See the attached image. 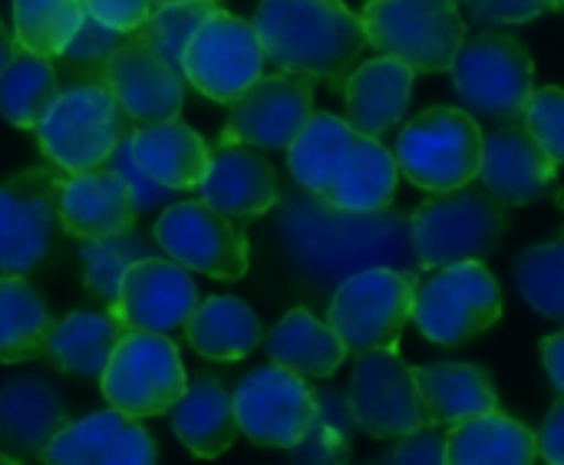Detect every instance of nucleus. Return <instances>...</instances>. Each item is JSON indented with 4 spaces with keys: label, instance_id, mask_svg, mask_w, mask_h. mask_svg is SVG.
Returning a JSON list of instances; mask_svg holds the SVG:
<instances>
[{
    "label": "nucleus",
    "instance_id": "nucleus-49",
    "mask_svg": "<svg viewBox=\"0 0 564 465\" xmlns=\"http://www.w3.org/2000/svg\"><path fill=\"white\" fill-rule=\"evenodd\" d=\"M13 40L7 36V30H3V23H0V73L7 69V63H10V56H13Z\"/></svg>",
    "mask_w": 564,
    "mask_h": 465
},
{
    "label": "nucleus",
    "instance_id": "nucleus-44",
    "mask_svg": "<svg viewBox=\"0 0 564 465\" xmlns=\"http://www.w3.org/2000/svg\"><path fill=\"white\" fill-rule=\"evenodd\" d=\"M106 169H112V172H119V175L126 179V185H129V192H132V198H135V212H139V215L172 198V188H162L159 182H152V179L135 165V159H132V152H129V136H126V139L116 145V152L106 159Z\"/></svg>",
    "mask_w": 564,
    "mask_h": 465
},
{
    "label": "nucleus",
    "instance_id": "nucleus-18",
    "mask_svg": "<svg viewBox=\"0 0 564 465\" xmlns=\"http://www.w3.org/2000/svg\"><path fill=\"white\" fill-rule=\"evenodd\" d=\"M106 86L119 99L132 122H165L178 119L185 102V76L135 30L126 33L119 50L106 63Z\"/></svg>",
    "mask_w": 564,
    "mask_h": 465
},
{
    "label": "nucleus",
    "instance_id": "nucleus-14",
    "mask_svg": "<svg viewBox=\"0 0 564 465\" xmlns=\"http://www.w3.org/2000/svg\"><path fill=\"white\" fill-rule=\"evenodd\" d=\"M347 400L360 433L373 440H400L430 426L413 367L397 354V347L357 354Z\"/></svg>",
    "mask_w": 564,
    "mask_h": 465
},
{
    "label": "nucleus",
    "instance_id": "nucleus-21",
    "mask_svg": "<svg viewBox=\"0 0 564 465\" xmlns=\"http://www.w3.org/2000/svg\"><path fill=\"white\" fill-rule=\"evenodd\" d=\"M198 192L205 205L238 221H254L281 202L274 165L251 145H215Z\"/></svg>",
    "mask_w": 564,
    "mask_h": 465
},
{
    "label": "nucleus",
    "instance_id": "nucleus-39",
    "mask_svg": "<svg viewBox=\"0 0 564 465\" xmlns=\"http://www.w3.org/2000/svg\"><path fill=\"white\" fill-rule=\"evenodd\" d=\"M159 245H149L135 228L109 235V238H96V241H79V261H83V281L89 288L93 298H99L106 307H112L122 274L142 261L152 258Z\"/></svg>",
    "mask_w": 564,
    "mask_h": 465
},
{
    "label": "nucleus",
    "instance_id": "nucleus-35",
    "mask_svg": "<svg viewBox=\"0 0 564 465\" xmlns=\"http://www.w3.org/2000/svg\"><path fill=\"white\" fill-rule=\"evenodd\" d=\"M59 96L56 66L26 46H17L0 73V116L17 129H36Z\"/></svg>",
    "mask_w": 564,
    "mask_h": 465
},
{
    "label": "nucleus",
    "instance_id": "nucleus-6",
    "mask_svg": "<svg viewBox=\"0 0 564 465\" xmlns=\"http://www.w3.org/2000/svg\"><path fill=\"white\" fill-rule=\"evenodd\" d=\"M482 139V126L463 106H436L403 126L393 159L400 175L416 188L453 192L476 182Z\"/></svg>",
    "mask_w": 564,
    "mask_h": 465
},
{
    "label": "nucleus",
    "instance_id": "nucleus-42",
    "mask_svg": "<svg viewBox=\"0 0 564 465\" xmlns=\"http://www.w3.org/2000/svg\"><path fill=\"white\" fill-rule=\"evenodd\" d=\"M522 126L532 132V139L564 165V89L558 86H542L532 93L529 109Z\"/></svg>",
    "mask_w": 564,
    "mask_h": 465
},
{
    "label": "nucleus",
    "instance_id": "nucleus-23",
    "mask_svg": "<svg viewBox=\"0 0 564 465\" xmlns=\"http://www.w3.org/2000/svg\"><path fill=\"white\" fill-rule=\"evenodd\" d=\"M347 122L357 136L383 139L393 126L403 122L413 99V69L400 60L377 56L350 69L344 83Z\"/></svg>",
    "mask_w": 564,
    "mask_h": 465
},
{
    "label": "nucleus",
    "instance_id": "nucleus-13",
    "mask_svg": "<svg viewBox=\"0 0 564 465\" xmlns=\"http://www.w3.org/2000/svg\"><path fill=\"white\" fill-rule=\"evenodd\" d=\"M63 179L53 165L0 182V271L26 278L50 255L59 228Z\"/></svg>",
    "mask_w": 564,
    "mask_h": 465
},
{
    "label": "nucleus",
    "instance_id": "nucleus-45",
    "mask_svg": "<svg viewBox=\"0 0 564 465\" xmlns=\"http://www.w3.org/2000/svg\"><path fill=\"white\" fill-rule=\"evenodd\" d=\"M549 10V0H469V17L476 23H529Z\"/></svg>",
    "mask_w": 564,
    "mask_h": 465
},
{
    "label": "nucleus",
    "instance_id": "nucleus-12",
    "mask_svg": "<svg viewBox=\"0 0 564 465\" xmlns=\"http://www.w3.org/2000/svg\"><path fill=\"white\" fill-rule=\"evenodd\" d=\"M264 46L251 20L215 10L188 40L182 53V76L212 102H235L261 73Z\"/></svg>",
    "mask_w": 564,
    "mask_h": 465
},
{
    "label": "nucleus",
    "instance_id": "nucleus-54",
    "mask_svg": "<svg viewBox=\"0 0 564 465\" xmlns=\"http://www.w3.org/2000/svg\"><path fill=\"white\" fill-rule=\"evenodd\" d=\"M456 3H469V0H456Z\"/></svg>",
    "mask_w": 564,
    "mask_h": 465
},
{
    "label": "nucleus",
    "instance_id": "nucleus-48",
    "mask_svg": "<svg viewBox=\"0 0 564 465\" xmlns=\"http://www.w3.org/2000/svg\"><path fill=\"white\" fill-rule=\"evenodd\" d=\"M539 350H542V364H545V374H549L552 387L564 397V331L545 337Z\"/></svg>",
    "mask_w": 564,
    "mask_h": 465
},
{
    "label": "nucleus",
    "instance_id": "nucleus-51",
    "mask_svg": "<svg viewBox=\"0 0 564 465\" xmlns=\"http://www.w3.org/2000/svg\"><path fill=\"white\" fill-rule=\"evenodd\" d=\"M0 465H20L13 456H7V453H0Z\"/></svg>",
    "mask_w": 564,
    "mask_h": 465
},
{
    "label": "nucleus",
    "instance_id": "nucleus-34",
    "mask_svg": "<svg viewBox=\"0 0 564 465\" xmlns=\"http://www.w3.org/2000/svg\"><path fill=\"white\" fill-rule=\"evenodd\" d=\"M53 314L43 298L20 278H0V364H26L46 357Z\"/></svg>",
    "mask_w": 564,
    "mask_h": 465
},
{
    "label": "nucleus",
    "instance_id": "nucleus-33",
    "mask_svg": "<svg viewBox=\"0 0 564 465\" xmlns=\"http://www.w3.org/2000/svg\"><path fill=\"white\" fill-rule=\"evenodd\" d=\"M357 132L347 119L330 112H311L297 139L288 145V169L307 195H324L340 175Z\"/></svg>",
    "mask_w": 564,
    "mask_h": 465
},
{
    "label": "nucleus",
    "instance_id": "nucleus-27",
    "mask_svg": "<svg viewBox=\"0 0 564 465\" xmlns=\"http://www.w3.org/2000/svg\"><path fill=\"white\" fill-rule=\"evenodd\" d=\"M271 364L304 377V380H327L334 377L344 360L347 347L327 321H317L307 307L288 311L264 337Z\"/></svg>",
    "mask_w": 564,
    "mask_h": 465
},
{
    "label": "nucleus",
    "instance_id": "nucleus-10",
    "mask_svg": "<svg viewBox=\"0 0 564 465\" xmlns=\"http://www.w3.org/2000/svg\"><path fill=\"white\" fill-rule=\"evenodd\" d=\"M99 390L112 410L132 420H149L169 413L182 400L188 374L169 334L129 331L112 350L99 377Z\"/></svg>",
    "mask_w": 564,
    "mask_h": 465
},
{
    "label": "nucleus",
    "instance_id": "nucleus-5",
    "mask_svg": "<svg viewBox=\"0 0 564 465\" xmlns=\"http://www.w3.org/2000/svg\"><path fill=\"white\" fill-rule=\"evenodd\" d=\"M129 122L132 119L122 112L112 89L106 83H89L59 89L56 102L33 132L50 165L76 175L106 165L116 145L129 136Z\"/></svg>",
    "mask_w": 564,
    "mask_h": 465
},
{
    "label": "nucleus",
    "instance_id": "nucleus-3",
    "mask_svg": "<svg viewBox=\"0 0 564 465\" xmlns=\"http://www.w3.org/2000/svg\"><path fill=\"white\" fill-rule=\"evenodd\" d=\"M420 271H440L463 261H486L506 235V205L486 188L433 192L410 218Z\"/></svg>",
    "mask_w": 564,
    "mask_h": 465
},
{
    "label": "nucleus",
    "instance_id": "nucleus-37",
    "mask_svg": "<svg viewBox=\"0 0 564 465\" xmlns=\"http://www.w3.org/2000/svg\"><path fill=\"white\" fill-rule=\"evenodd\" d=\"M86 20L83 0H13V36L40 56H59Z\"/></svg>",
    "mask_w": 564,
    "mask_h": 465
},
{
    "label": "nucleus",
    "instance_id": "nucleus-43",
    "mask_svg": "<svg viewBox=\"0 0 564 465\" xmlns=\"http://www.w3.org/2000/svg\"><path fill=\"white\" fill-rule=\"evenodd\" d=\"M373 465H446V426H423L410 436H400Z\"/></svg>",
    "mask_w": 564,
    "mask_h": 465
},
{
    "label": "nucleus",
    "instance_id": "nucleus-16",
    "mask_svg": "<svg viewBox=\"0 0 564 465\" xmlns=\"http://www.w3.org/2000/svg\"><path fill=\"white\" fill-rule=\"evenodd\" d=\"M231 400H235L238 430L254 446H268V450H294L311 430L317 410L314 387L278 364L251 370L238 383Z\"/></svg>",
    "mask_w": 564,
    "mask_h": 465
},
{
    "label": "nucleus",
    "instance_id": "nucleus-26",
    "mask_svg": "<svg viewBox=\"0 0 564 465\" xmlns=\"http://www.w3.org/2000/svg\"><path fill=\"white\" fill-rule=\"evenodd\" d=\"M175 440L198 459H218L238 440L235 400L212 374H195L182 400L169 410Z\"/></svg>",
    "mask_w": 564,
    "mask_h": 465
},
{
    "label": "nucleus",
    "instance_id": "nucleus-11",
    "mask_svg": "<svg viewBox=\"0 0 564 465\" xmlns=\"http://www.w3.org/2000/svg\"><path fill=\"white\" fill-rule=\"evenodd\" d=\"M152 238L175 264L215 281H241L251 268L248 235L202 198L169 205L155 218Z\"/></svg>",
    "mask_w": 564,
    "mask_h": 465
},
{
    "label": "nucleus",
    "instance_id": "nucleus-20",
    "mask_svg": "<svg viewBox=\"0 0 564 465\" xmlns=\"http://www.w3.org/2000/svg\"><path fill=\"white\" fill-rule=\"evenodd\" d=\"M155 440L139 420L119 410H99L66 423L40 453L43 465H155Z\"/></svg>",
    "mask_w": 564,
    "mask_h": 465
},
{
    "label": "nucleus",
    "instance_id": "nucleus-15",
    "mask_svg": "<svg viewBox=\"0 0 564 465\" xmlns=\"http://www.w3.org/2000/svg\"><path fill=\"white\" fill-rule=\"evenodd\" d=\"M314 76L304 73H271L258 76L228 112L218 145H251L288 152L304 122L314 112Z\"/></svg>",
    "mask_w": 564,
    "mask_h": 465
},
{
    "label": "nucleus",
    "instance_id": "nucleus-4",
    "mask_svg": "<svg viewBox=\"0 0 564 465\" xmlns=\"http://www.w3.org/2000/svg\"><path fill=\"white\" fill-rule=\"evenodd\" d=\"M453 89L463 109L482 126H516L525 119L535 93V63L529 50L506 33L466 36L453 66Z\"/></svg>",
    "mask_w": 564,
    "mask_h": 465
},
{
    "label": "nucleus",
    "instance_id": "nucleus-7",
    "mask_svg": "<svg viewBox=\"0 0 564 465\" xmlns=\"http://www.w3.org/2000/svg\"><path fill=\"white\" fill-rule=\"evenodd\" d=\"M360 20L367 43L413 73H449L466 40L456 0H367Z\"/></svg>",
    "mask_w": 564,
    "mask_h": 465
},
{
    "label": "nucleus",
    "instance_id": "nucleus-36",
    "mask_svg": "<svg viewBox=\"0 0 564 465\" xmlns=\"http://www.w3.org/2000/svg\"><path fill=\"white\" fill-rule=\"evenodd\" d=\"M314 420L304 440L288 450L294 465H350L354 440H357V420L350 410V400L344 390L324 387L314 390Z\"/></svg>",
    "mask_w": 564,
    "mask_h": 465
},
{
    "label": "nucleus",
    "instance_id": "nucleus-1",
    "mask_svg": "<svg viewBox=\"0 0 564 465\" xmlns=\"http://www.w3.org/2000/svg\"><path fill=\"white\" fill-rule=\"evenodd\" d=\"M284 245L314 281H347L367 268H397L420 274L410 218L400 212H344L311 195L288 208L281 221Z\"/></svg>",
    "mask_w": 564,
    "mask_h": 465
},
{
    "label": "nucleus",
    "instance_id": "nucleus-25",
    "mask_svg": "<svg viewBox=\"0 0 564 465\" xmlns=\"http://www.w3.org/2000/svg\"><path fill=\"white\" fill-rule=\"evenodd\" d=\"M69 423L56 387L43 377H10L0 383V446L17 456H40Z\"/></svg>",
    "mask_w": 564,
    "mask_h": 465
},
{
    "label": "nucleus",
    "instance_id": "nucleus-22",
    "mask_svg": "<svg viewBox=\"0 0 564 465\" xmlns=\"http://www.w3.org/2000/svg\"><path fill=\"white\" fill-rule=\"evenodd\" d=\"M135 198L126 179L106 165L63 179L59 228L76 241H96L135 228Z\"/></svg>",
    "mask_w": 564,
    "mask_h": 465
},
{
    "label": "nucleus",
    "instance_id": "nucleus-17",
    "mask_svg": "<svg viewBox=\"0 0 564 465\" xmlns=\"http://www.w3.org/2000/svg\"><path fill=\"white\" fill-rule=\"evenodd\" d=\"M198 307V288L192 274L175 264L172 258H142L135 261L119 284V294L112 301V314L129 331L145 334H175L188 324V317Z\"/></svg>",
    "mask_w": 564,
    "mask_h": 465
},
{
    "label": "nucleus",
    "instance_id": "nucleus-41",
    "mask_svg": "<svg viewBox=\"0 0 564 465\" xmlns=\"http://www.w3.org/2000/svg\"><path fill=\"white\" fill-rule=\"evenodd\" d=\"M218 10V0H192V3H165V7H152L149 17L142 20V26H135V33L155 46L178 73H182V53L188 46V40L195 36V30Z\"/></svg>",
    "mask_w": 564,
    "mask_h": 465
},
{
    "label": "nucleus",
    "instance_id": "nucleus-28",
    "mask_svg": "<svg viewBox=\"0 0 564 465\" xmlns=\"http://www.w3.org/2000/svg\"><path fill=\"white\" fill-rule=\"evenodd\" d=\"M535 459L539 436L499 410L446 430V465H535Z\"/></svg>",
    "mask_w": 564,
    "mask_h": 465
},
{
    "label": "nucleus",
    "instance_id": "nucleus-50",
    "mask_svg": "<svg viewBox=\"0 0 564 465\" xmlns=\"http://www.w3.org/2000/svg\"><path fill=\"white\" fill-rule=\"evenodd\" d=\"M165 3H192V0H152V7H165Z\"/></svg>",
    "mask_w": 564,
    "mask_h": 465
},
{
    "label": "nucleus",
    "instance_id": "nucleus-46",
    "mask_svg": "<svg viewBox=\"0 0 564 465\" xmlns=\"http://www.w3.org/2000/svg\"><path fill=\"white\" fill-rule=\"evenodd\" d=\"M83 10H86V17H93L119 33H132L149 17L152 0H83Z\"/></svg>",
    "mask_w": 564,
    "mask_h": 465
},
{
    "label": "nucleus",
    "instance_id": "nucleus-9",
    "mask_svg": "<svg viewBox=\"0 0 564 465\" xmlns=\"http://www.w3.org/2000/svg\"><path fill=\"white\" fill-rule=\"evenodd\" d=\"M420 274L397 268H367L337 284L327 324L344 340L347 354L390 350L400 344L413 317V291Z\"/></svg>",
    "mask_w": 564,
    "mask_h": 465
},
{
    "label": "nucleus",
    "instance_id": "nucleus-40",
    "mask_svg": "<svg viewBox=\"0 0 564 465\" xmlns=\"http://www.w3.org/2000/svg\"><path fill=\"white\" fill-rule=\"evenodd\" d=\"M126 40V33L86 17L76 30V36L66 43V50L59 56H53L56 66V79L59 89L69 86H89V83H106V63L109 56L119 50V43Z\"/></svg>",
    "mask_w": 564,
    "mask_h": 465
},
{
    "label": "nucleus",
    "instance_id": "nucleus-32",
    "mask_svg": "<svg viewBox=\"0 0 564 465\" xmlns=\"http://www.w3.org/2000/svg\"><path fill=\"white\" fill-rule=\"evenodd\" d=\"M397 182H400V169L393 152L380 139L357 136L340 175L317 198L344 212H383L397 198Z\"/></svg>",
    "mask_w": 564,
    "mask_h": 465
},
{
    "label": "nucleus",
    "instance_id": "nucleus-52",
    "mask_svg": "<svg viewBox=\"0 0 564 465\" xmlns=\"http://www.w3.org/2000/svg\"><path fill=\"white\" fill-rule=\"evenodd\" d=\"M552 3V10H564V0H549Z\"/></svg>",
    "mask_w": 564,
    "mask_h": 465
},
{
    "label": "nucleus",
    "instance_id": "nucleus-24",
    "mask_svg": "<svg viewBox=\"0 0 564 465\" xmlns=\"http://www.w3.org/2000/svg\"><path fill=\"white\" fill-rule=\"evenodd\" d=\"M129 152L152 182L172 192L198 188L212 169L208 142L182 119L149 122L129 132Z\"/></svg>",
    "mask_w": 564,
    "mask_h": 465
},
{
    "label": "nucleus",
    "instance_id": "nucleus-30",
    "mask_svg": "<svg viewBox=\"0 0 564 465\" xmlns=\"http://www.w3.org/2000/svg\"><path fill=\"white\" fill-rule=\"evenodd\" d=\"M182 331H185L188 347L198 357L218 360V364L245 360L264 340V327L258 314L241 298H228V294L198 301L195 314L188 317Z\"/></svg>",
    "mask_w": 564,
    "mask_h": 465
},
{
    "label": "nucleus",
    "instance_id": "nucleus-47",
    "mask_svg": "<svg viewBox=\"0 0 564 465\" xmlns=\"http://www.w3.org/2000/svg\"><path fill=\"white\" fill-rule=\"evenodd\" d=\"M539 453L549 465H564V397L549 410V417L542 423Z\"/></svg>",
    "mask_w": 564,
    "mask_h": 465
},
{
    "label": "nucleus",
    "instance_id": "nucleus-38",
    "mask_svg": "<svg viewBox=\"0 0 564 465\" xmlns=\"http://www.w3.org/2000/svg\"><path fill=\"white\" fill-rule=\"evenodd\" d=\"M512 278L535 314L549 321H564V228L552 241L529 245L516 258Z\"/></svg>",
    "mask_w": 564,
    "mask_h": 465
},
{
    "label": "nucleus",
    "instance_id": "nucleus-53",
    "mask_svg": "<svg viewBox=\"0 0 564 465\" xmlns=\"http://www.w3.org/2000/svg\"><path fill=\"white\" fill-rule=\"evenodd\" d=\"M555 202H558V208L564 212V192H558V195H555Z\"/></svg>",
    "mask_w": 564,
    "mask_h": 465
},
{
    "label": "nucleus",
    "instance_id": "nucleus-2",
    "mask_svg": "<svg viewBox=\"0 0 564 465\" xmlns=\"http://www.w3.org/2000/svg\"><path fill=\"white\" fill-rule=\"evenodd\" d=\"M251 23L278 73H304L340 89L367 46L364 20L344 0H261Z\"/></svg>",
    "mask_w": 564,
    "mask_h": 465
},
{
    "label": "nucleus",
    "instance_id": "nucleus-31",
    "mask_svg": "<svg viewBox=\"0 0 564 465\" xmlns=\"http://www.w3.org/2000/svg\"><path fill=\"white\" fill-rule=\"evenodd\" d=\"M129 334V327L106 307V311H73L53 324L46 357L73 377L99 380L112 350Z\"/></svg>",
    "mask_w": 564,
    "mask_h": 465
},
{
    "label": "nucleus",
    "instance_id": "nucleus-29",
    "mask_svg": "<svg viewBox=\"0 0 564 465\" xmlns=\"http://www.w3.org/2000/svg\"><path fill=\"white\" fill-rule=\"evenodd\" d=\"M413 380L426 420L436 426H453L469 417L499 410L496 387L476 364H420L413 367Z\"/></svg>",
    "mask_w": 564,
    "mask_h": 465
},
{
    "label": "nucleus",
    "instance_id": "nucleus-8",
    "mask_svg": "<svg viewBox=\"0 0 564 465\" xmlns=\"http://www.w3.org/2000/svg\"><path fill=\"white\" fill-rule=\"evenodd\" d=\"M502 317V288L482 261H463L416 281L413 324L440 347H459Z\"/></svg>",
    "mask_w": 564,
    "mask_h": 465
},
{
    "label": "nucleus",
    "instance_id": "nucleus-19",
    "mask_svg": "<svg viewBox=\"0 0 564 465\" xmlns=\"http://www.w3.org/2000/svg\"><path fill=\"white\" fill-rule=\"evenodd\" d=\"M476 179L496 202L519 208L545 198L555 188L558 162L532 139L522 122H516L499 126L482 139V165Z\"/></svg>",
    "mask_w": 564,
    "mask_h": 465
}]
</instances>
